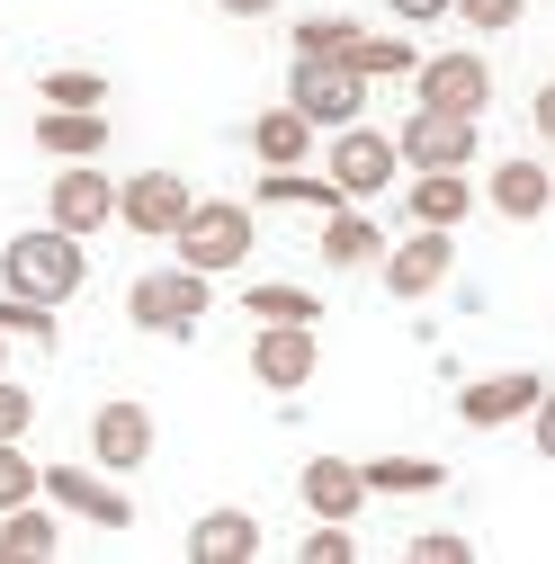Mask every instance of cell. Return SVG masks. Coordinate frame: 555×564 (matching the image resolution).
I'll return each mask as SVG.
<instances>
[{
    "label": "cell",
    "mask_w": 555,
    "mask_h": 564,
    "mask_svg": "<svg viewBox=\"0 0 555 564\" xmlns=\"http://www.w3.org/2000/svg\"><path fill=\"white\" fill-rule=\"evenodd\" d=\"M81 278H90L81 234H63V225H28V234L0 242V288L28 296V305H63V296H81Z\"/></svg>",
    "instance_id": "1"
},
{
    "label": "cell",
    "mask_w": 555,
    "mask_h": 564,
    "mask_svg": "<svg viewBox=\"0 0 555 564\" xmlns=\"http://www.w3.org/2000/svg\"><path fill=\"white\" fill-rule=\"evenodd\" d=\"M251 206L242 197H188V216L171 225V242H179V269H206V278H225V269H242L251 260Z\"/></svg>",
    "instance_id": "2"
},
{
    "label": "cell",
    "mask_w": 555,
    "mask_h": 564,
    "mask_svg": "<svg viewBox=\"0 0 555 564\" xmlns=\"http://www.w3.org/2000/svg\"><path fill=\"white\" fill-rule=\"evenodd\" d=\"M412 108H439V117H493V63L475 45L422 54L412 63Z\"/></svg>",
    "instance_id": "3"
},
{
    "label": "cell",
    "mask_w": 555,
    "mask_h": 564,
    "mask_svg": "<svg viewBox=\"0 0 555 564\" xmlns=\"http://www.w3.org/2000/svg\"><path fill=\"white\" fill-rule=\"evenodd\" d=\"M206 305H216V296H206V269H179V260L171 269H144L126 288V323L134 332H197Z\"/></svg>",
    "instance_id": "4"
},
{
    "label": "cell",
    "mask_w": 555,
    "mask_h": 564,
    "mask_svg": "<svg viewBox=\"0 0 555 564\" xmlns=\"http://www.w3.org/2000/svg\"><path fill=\"white\" fill-rule=\"evenodd\" d=\"M394 134H377V126H331V153H323V180L350 197V206H368V197H385L394 188Z\"/></svg>",
    "instance_id": "5"
},
{
    "label": "cell",
    "mask_w": 555,
    "mask_h": 564,
    "mask_svg": "<svg viewBox=\"0 0 555 564\" xmlns=\"http://www.w3.org/2000/svg\"><path fill=\"white\" fill-rule=\"evenodd\" d=\"M448 269H457V242H448V225H412L403 242H385L377 251V278H385V296H439L448 288Z\"/></svg>",
    "instance_id": "6"
},
{
    "label": "cell",
    "mask_w": 555,
    "mask_h": 564,
    "mask_svg": "<svg viewBox=\"0 0 555 564\" xmlns=\"http://www.w3.org/2000/svg\"><path fill=\"white\" fill-rule=\"evenodd\" d=\"M287 108H296L314 134H331V126H359L368 82L350 73V63H296V73H287Z\"/></svg>",
    "instance_id": "7"
},
{
    "label": "cell",
    "mask_w": 555,
    "mask_h": 564,
    "mask_svg": "<svg viewBox=\"0 0 555 564\" xmlns=\"http://www.w3.org/2000/svg\"><path fill=\"white\" fill-rule=\"evenodd\" d=\"M483 144V117H439V108H412L403 134H394V162L412 171H466Z\"/></svg>",
    "instance_id": "8"
},
{
    "label": "cell",
    "mask_w": 555,
    "mask_h": 564,
    "mask_svg": "<svg viewBox=\"0 0 555 564\" xmlns=\"http://www.w3.org/2000/svg\"><path fill=\"white\" fill-rule=\"evenodd\" d=\"M36 492H45V502L54 511H81L90 529H134V502H126V484H108L99 466H36Z\"/></svg>",
    "instance_id": "9"
},
{
    "label": "cell",
    "mask_w": 555,
    "mask_h": 564,
    "mask_svg": "<svg viewBox=\"0 0 555 564\" xmlns=\"http://www.w3.org/2000/svg\"><path fill=\"white\" fill-rule=\"evenodd\" d=\"M153 457V403H134V394H108L90 412V466L99 475H134Z\"/></svg>",
    "instance_id": "10"
},
{
    "label": "cell",
    "mask_w": 555,
    "mask_h": 564,
    "mask_svg": "<svg viewBox=\"0 0 555 564\" xmlns=\"http://www.w3.org/2000/svg\"><path fill=\"white\" fill-rule=\"evenodd\" d=\"M45 225H63V234H99V225H117V180H108L99 162H63L54 188H45Z\"/></svg>",
    "instance_id": "11"
},
{
    "label": "cell",
    "mask_w": 555,
    "mask_h": 564,
    "mask_svg": "<svg viewBox=\"0 0 555 564\" xmlns=\"http://www.w3.org/2000/svg\"><path fill=\"white\" fill-rule=\"evenodd\" d=\"M188 180L179 171H134V180H117V225L126 234H144V242H171V225L188 216Z\"/></svg>",
    "instance_id": "12"
},
{
    "label": "cell",
    "mask_w": 555,
    "mask_h": 564,
    "mask_svg": "<svg viewBox=\"0 0 555 564\" xmlns=\"http://www.w3.org/2000/svg\"><path fill=\"white\" fill-rule=\"evenodd\" d=\"M314 368H323L314 323H260V332H251V377H260L269 394H305Z\"/></svg>",
    "instance_id": "13"
},
{
    "label": "cell",
    "mask_w": 555,
    "mask_h": 564,
    "mask_svg": "<svg viewBox=\"0 0 555 564\" xmlns=\"http://www.w3.org/2000/svg\"><path fill=\"white\" fill-rule=\"evenodd\" d=\"M537 403H546L537 368H502V377H475V386H457V421H466V431H502V421H529Z\"/></svg>",
    "instance_id": "14"
},
{
    "label": "cell",
    "mask_w": 555,
    "mask_h": 564,
    "mask_svg": "<svg viewBox=\"0 0 555 564\" xmlns=\"http://www.w3.org/2000/svg\"><path fill=\"white\" fill-rule=\"evenodd\" d=\"M483 197H493V216H511V225H537L546 206H555V180H546V162H537V153H511L493 180H483Z\"/></svg>",
    "instance_id": "15"
},
{
    "label": "cell",
    "mask_w": 555,
    "mask_h": 564,
    "mask_svg": "<svg viewBox=\"0 0 555 564\" xmlns=\"http://www.w3.org/2000/svg\"><path fill=\"white\" fill-rule=\"evenodd\" d=\"M296 492H305V511H314V520H359V511H368V484H359L350 457H305Z\"/></svg>",
    "instance_id": "16"
},
{
    "label": "cell",
    "mask_w": 555,
    "mask_h": 564,
    "mask_svg": "<svg viewBox=\"0 0 555 564\" xmlns=\"http://www.w3.org/2000/svg\"><path fill=\"white\" fill-rule=\"evenodd\" d=\"M188 555L197 564H251L260 555V520L251 511H197L188 520Z\"/></svg>",
    "instance_id": "17"
},
{
    "label": "cell",
    "mask_w": 555,
    "mask_h": 564,
    "mask_svg": "<svg viewBox=\"0 0 555 564\" xmlns=\"http://www.w3.org/2000/svg\"><path fill=\"white\" fill-rule=\"evenodd\" d=\"M251 153H260V171H296V162H314V126L278 99V108L251 117Z\"/></svg>",
    "instance_id": "18"
},
{
    "label": "cell",
    "mask_w": 555,
    "mask_h": 564,
    "mask_svg": "<svg viewBox=\"0 0 555 564\" xmlns=\"http://www.w3.org/2000/svg\"><path fill=\"white\" fill-rule=\"evenodd\" d=\"M36 153H63V162L108 153V108H45L36 117Z\"/></svg>",
    "instance_id": "19"
},
{
    "label": "cell",
    "mask_w": 555,
    "mask_h": 564,
    "mask_svg": "<svg viewBox=\"0 0 555 564\" xmlns=\"http://www.w3.org/2000/svg\"><path fill=\"white\" fill-rule=\"evenodd\" d=\"M466 216H475L466 171H412V225H466Z\"/></svg>",
    "instance_id": "20"
},
{
    "label": "cell",
    "mask_w": 555,
    "mask_h": 564,
    "mask_svg": "<svg viewBox=\"0 0 555 564\" xmlns=\"http://www.w3.org/2000/svg\"><path fill=\"white\" fill-rule=\"evenodd\" d=\"M377 251H385V234L359 216V206H331L323 216V260L331 269H377Z\"/></svg>",
    "instance_id": "21"
},
{
    "label": "cell",
    "mask_w": 555,
    "mask_h": 564,
    "mask_svg": "<svg viewBox=\"0 0 555 564\" xmlns=\"http://www.w3.org/2000/svg\"><path fill=\"white\" fill-rule=\"evenodd\" d=\"M260 206H314V216H331V206H350V197L296 162V171H260Z\"/></svg>",
    "instance_id": "22"
},
{
    "label": "cell",
    "mask_w": 555,
    "mask_h": 564,
    "mask_svg": "<svg viewBox=\"0 0 555 564\" xmlns=\"http://www.w3.org/2000/svg\"><path fill=\"white\" fill-rule=\"evenodd\" d=\"M54 511H36V502H10V511H0V564H10V555H54Z\"/></svg>",
    "instance_id": "23"
},
{
    "label": "cell",
    "mask_w": 555,
    "mask_h": 564,
    "mask_svg": "<svg viewBox=\"0 0 555 564\" xmlns=\"http://www.w3.org/2000/svg\"><path fill=\"white\" fill-rule=\"evenodd\" d=\"M359 484H368V492H439L448 466H431V457H368Z\"/></svg>",
    "instance_id": "24"
},
{
    "label": "cell",
    "mask_w": 555,
    "mask_h": 564,
    "mask_svg": "<svg viewBox=\"0 0 555 564\" xmlns=\"http://www.w3.org/2000/svg\"><path fill=\"white\" fill-rule=\"evenodd\" d=\"M242 305H251V323H323V296L287 288V278H260V288H251Z\"/></svg>",
    "instance_id": "25"
},
{
    "label": "cell",
    "mask_w": 555,
    "mask_h": 564,
    "mask_svg": "<svg viewBox=\"0 0 555 564\" xmlns=\"http://www.w3.org/2000/svg\"><path fill=\"white\" fill-rule=\"evenodd\" d=\"M340 63H350V73H359V82H403V73H412V63H422V54H412L403 36H359V45H350V54H340Z\"/></svg>",
    "instance_id": "26"
},
{
    "label": "cell",
    "mask_w": 555,
    "mask_h": 564,
    "mask_svg": "<svg viewBox=\"0 0 555 564\" xmlns=\"http://www.w3.org/2000/svg\"><path fill=\"white\" fill-rule=\"evenodd\" d=\"M350 45H359L350 19H305V28H296V63H340Z\"/></svg>",
    "instance_id": "27"
},
{
    "label": "cell",
    "mask_w": 555,
    "mask_h": 564,
    "mask_svg": "<svg viewBox=\"0 0 555 564\" xmlns=\"http://www.w3.org/2000/svg\"><path fill=\"white\" fill-rule=\"evenodd\" d=\"M45 108H108V82L81 73V63H63V73H45Z\"/></svg>",
    "instance_id": "28"
},
{
    "label": "cell",
    "mask_w": 555,
    "mask_h": 564,
    "mask_svg": "<svg viewBox=\"0 0 555 564\" xmlns=\"http://www.w3.org/2000/svg\"><path fill=\"white\" fill-rule=\"evenodd\" d=\"M520 10H529V0H448V19H466L475 36H502V28H520Z\"/></svg>",
    "instance_id": "29"
},
{
    "label": "cell",
    "mask_w": 555,
    "mask_h": 564,
    "mask_svg": "<svg viewBox=\"0 0 555 564\" xmlns=\"http://www.w3.org/2000/svg\"><path fill=\"white\" fill-rule=\"evenodd\" d=\"M296 555H305V564H350V555H359V538H350V520H314Z\"/></svg>",
    "instance_id": "30"
},
{
    "label": "cell",
    "mask_w": 555,
    "mask_h": 564,
    "mask_svg": "<svg viewBox=\"0 0 555 564\" xmlns=\"http://www.w3.org/2000/svg\"><path fill=\"white\" fill-rule=\"evenodd\" d=\"M28 332L36 349H54V305H28V296H0V340Z\"/></svg>",
    "instance_id": "31"
},
{
    "label": "cell",
    "mask_w": 555,
    "mask_h": 564,
    "mask_svg": "<svg viewBox=\"0 0 555 564\" xmlns=\"http://www.w3.org/2000/svg\"><path fill=\"white\" fill-rule=\"evenodd\" d=\"M10 502H36V457L19 440H0V511H10Z\"/></svg>",
    "instance_id": "32"
},
{
    "label": "cell",
    "mask_w": 555,
    "mask_h": 564,
    "mask_svg": "<svg viewBox=\"0 0 555 564\" xmlns=\"http://www.w3.org/2000/svg\"><path fill=\"white\" fill-rule=\"evenodd\" d=\"M36 431V394L19 377H0V440H28Z\"/></svg>",
    "instance_id": "33"
},
{
    "label": "cell",
    "mask_w": 555,
    "mask_h": 564,
    "mask_svg": "<svg viewBox=\"0 0 555 564\" xmlns=\"http://www.w3.org/2000/svg\"><path fill=\"white\" fill-rule=\"evenodd\" d=\"M475 546L457 538V529H422V538H412V564H466Z\"/></svg>",
    "instance_id": "34"
},
{
    "label": "cell",
    "mask_w": 555,
    "mask_h": 564,
    "mask_svg": "<svg viewBox=\"0 0 555 564\" xmlns=\"http://www.w3.org/2000/svg\"><path fill=\"white\" fill-rule=\"evenodd\" d=\"M394 19H448V0H385Z\"/></svg>",
    "instance_id": "35"
},
{
    "label": "cell",
    "mask_w": 555,
    "mask_h": 564,
    "mask_svg": "<svg viewBox=\"0 0 555 564\" xmlns=\"http://www.w3.org/2000/svg\"><path fill=\"white\" fill-rule=\"evenodd\" d=\"M216 10H225V19H269L278 0H216Z\"/></svg>",
    "instance_id": "36"
},
{
    "label": "cell",
    "mask_w": 555,
    "mask_h": 564,
    "mask_svg": "<svg viewBox=\"0 0 555 564\" xmlns=\"http://www.w3.org/2000/svg\"><path fill=\"white\" fill-rule=\"evenodd\" d=\"M0 368H10V359H0Z\"/></svg>",
    "instance_id": "37"
}]
</instances>
